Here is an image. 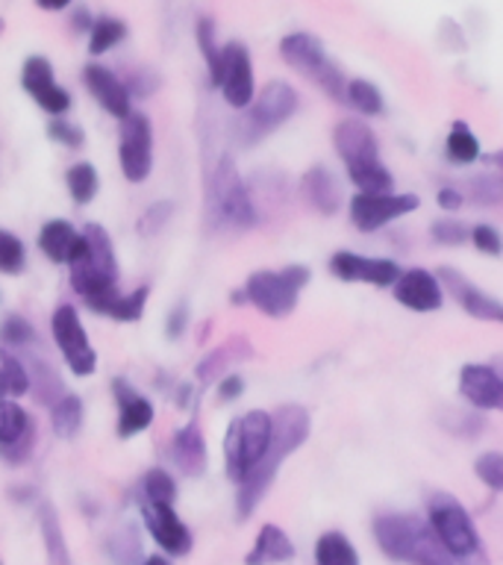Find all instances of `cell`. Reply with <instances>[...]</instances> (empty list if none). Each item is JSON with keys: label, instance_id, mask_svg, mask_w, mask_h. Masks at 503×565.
Here are the masks:
<instances>
[{"label": "cell", "instance_id": "6da1fadb", "mask_svg": "<svg viewBox=\"0 0 503 565\" xmlns=\"http://www.w3.org/2000/svg\"><path fill=\"white\" fill-rule=\"evenodd\" d=\"M274 418V436L271 448L265 454V459L250 471V475L238 483L236 492V515L242 521L250 519L256 512V507L265 501V494L274 486L277 475H280L282 462L298 454L303 445H307L309 433H312V415H309L307 406L300 404H280L271 413Z\"/></svg>", "mask_w": 503, "mask_h": 565}, {"label": "cell", "instance_id": "7a4b0ae2", "mask_svg": "<svg viewBox=\"0 0 503 565\" xmlns=\"http://www.w3.org/2000/svg\"><path fill=\"white\" fill-rule=\"evenodd\" d=\"M71 289L77 291L79 300L97 316H109L118 289V256H115L113 236L104 224H86L83 227V247L77 259L68 265Z\"/></svg>", "mask_w": 503, "mask_h": 565}, {"label": "cell", "instance_id": "3957f363", "mask_svg": "<svg viewBox=\"0 0 503 565\" xmlns=\"http://www.w3.org/2000/svg\"><path fill=\"white\" fill-rule=\"evenodd\" d=\"M374 542L388 559L404 565H457L445 551L430 521L409 512H383L374 519Z\"/></svg>", "mask_w": 503, "mask_h": 565}, {"label": "cell", "instance_id": "277c9868", "mask_svg": "<svg viewBox=\"0 0 503 565\" xmlns=\"http://www.w3.org/2000/svg\"><path fill=\"white\" fill-rule=\"evenodd\" d=\"M206 218L212 227L227 233H247L259 224V206L247 189L245 177L238 174L236 159L227 153L212 166L206 183Z\"/></svg>", "mask_w": 503, "mask_h": 565}, {"label": "cell", "instance_id": "5b68a950", "mask_svg": "<svg viewBox=\"0 0 503 565\" xmlns=\"http://www.w3.org/2000/svg\"><path fill=\"white\" fill-rule=\"evenodd\" d=\"M309 280H312V271L300 263L282 265L277 271L263 268L250 274L242 282V289L229 295V300L236 307H254L268 318H289L298 309L300 291L307 289Z\"/></svg>", "mask_w": 503, "mask_h": 565}, {"label": "cell", "instance_id": "8992f818", "mask_svg": "<svg viewBox=\"0 0 503 565\" xmlns=\"http://www.w3.org/2000/svg\"><path fill=\"white\" fill-rule=\"evenodd\" d=\"M427 521H430L432 533L439 536L453 563L457 565H492L480 533L474 527L471 512L448 492H432L427 498Z\"/></svg>", "mask_w": 503, "mask_h": 565}, {"label": "cell", "instance_id": "52a82bcc", "mask_svg": "<svg viewBox=\"0 0 503 565\" xmlns=\"http://www.w3.org/2000/svg\"><path fill=\"white\" fill-rule=\"evenodd\" d=\"M274 418L265 409H247L224 433V468L233 483H242L271 448Z\"/></svg>", "mask_w": 503, "mask_h": 565}, {"label": "cell", "instance_id": "ba28073f", "mask_svg": "<svg viewBox=\"0 0 503 565\" xmlns=\"http://www.w3.org/2000/svg\"><path fill=\"white\" fill-rule=\"evenodd\" d=\"M280 56L282 62L312 79L321 92L335 104H344V92H347V77L342 68L330 60L324 42L312 33H289L280 39Z\"/></svg>", "mask_w": 503, "mask_h": 565}, {"label": "cell", "instance_id": "9c48e42d", "mask_svg": "<svg viewBox=\"0 0 503 565\" xmlns=\"http://www.w3.org/2000/svg\"><path fill=\"white\" fill-rule=\"evenodd\" d=\"M300 109L298 88H291L282 79H271L268 86L256 92L254 104L247 106L236 132L242 145H259L265 136L280 130L282 124H289Z\"/></svg>", "mask_w": 503, "mask_h": 565}, {"label": "cell", "instance_id": "30bf717a", "mask_svg": "<svg viewBox=\"0 0 503 565\" xmlns=\"http://www.w3.org/2000/svg\"><path fill=\"white\" fill-rule=\"evenodd\" d=\"M51 335L53 344L60 348L62 360L68 362V369L74 377H92L97 371V351L88 342L86 327L79 318L77 307L71 303H60L51 316Z\"/></svg>", "mask_w": 503, "mask_h": 565}, {"label": "cell", "instance_id": "8fae6325", "mask_svg": "<svg viewBox=\"0 0 503 565\" xmlns=\"http://www.w3.org/2000/svg\"><path fill=\"white\" fill-rule=\"evenodd\" d=\"M212 86L218 88L224 104L229 109H242L254 104L256 97V77H254V60L242 42L221 44V65L218 74L210 79Z\"/></svg>", "mask_w": 503, "mask_h": 565}, {"label": "cell", "instance_id": "7c38bea8", "mask_svg": "<svg viewBox=\"0 0 503 565\" xmlns=\"http://www.w3.org/2000/svg\"><path fill=\"white\" fill-rule=\"evenodd\" d=\"M118 166L127 183H145L153 171V124L145 113L132 109L121 121V141H118Z\"/></svg>", "mask_w": 503, "mask_h": 565}, {"label": "cell", "instance_id": "4fadbf2b", "mask_svg": "<svg viewBox=\"0 0 503 565\" xmlns=\"http://www.w3.org/2000/svg\"><path fill=\"white\" fill-rule=\"evenodd\" d=\"M421 206V198L415 192H388V194H353L351 198V224L360 233H377V230L395 224V221L413 215Z\"/></svg>", "mask_w": 503, "mask_h": 565}, {"label": "cell", "instance_id": "5bb4252c", "mask_svg": "<svg viewBox=\"0 0 503 565\" xmlns=\"http://www.w3.org/2000/svg\"><path fill=\"white\" fill-rule=\"evenodd\" d=\"M35 450V422L18 401L0 397V459L7 466H24Z\"/></svg>", "mask_w": 503, "mask_h": 565}, {"label": "cell", "instance_id": "9a60e30c", "mask_svg": "<svg viewBox=\"0 0 503 565\" xmlns=\"http://www.w3.org/2000/svg\"><path fill=\"white\" fill-rule=\"evenodd\" d=\"M330 274L342 282H368L374 289H392L400 277V265L388 256H362L353 250H335L327 263Z\"/></svg>", "mask_w": 503, "mask_h": 565}, {"label": "cell", "instance_id": "2e32d148", "mask_svg": "<svg viewBox=\"0 0 503 565\" xmlns=\"http://www.w3.org/2000/svg\"><path fill=\"white\" fill-rule=\"evenodd\" d=\"M459 395L477 413H503V377L494 362H465L459 369Z\"/></svg>", "mask_w": 503, "mask_h": 565}, {"label": "cell", "instance_id": "e0dca14e", "mask_svg": "<svg viewBox=\"0 0 503 565\" xmlns=\"http://www.w3.org/2000/svg\"><path fill=\"white\" fill-rule=\"evenodd\" d=\"M139 512L141 521H145V527H148V533L153 536V542H157L168 556H185L192 551V530L185 527V521L176 515L174 503L139 501Z\"/></svg>", "mask_w": 503, "mask_h": 565}, {"label": "cell", "instance_id": "ac0fdd59", "mask_svg": "<svg viewBox=\"0 0 503 565\" xmlns=\"http://www.w3.org/2000/svg\"><path fill=\"white\" fill-rule=\"evenodd\" d=\"M21 86L24 92L35 100V106H42L44 113L60 118L71 109V95L68 88H62L56 83V74H53L51 60L44 56H26L24 65H21Z\"/></svg>", "mask_w": 503, "mask_h": 565}, {"label": "cell", "instance_id": "d6986e66", "mask_svg": "<svg viewBox=\"0 0 503 565\" xmlns=\"http://www.w3.org/2000/svg\"><path fill=\"white\" fill-rule=\"evenodd\" d=\"M439 280L445 286L450 298L457 300V307L465 312V316L477 318V321H489V324H503V300H497L494 295L483 291L474 280H468L465 274L457 271V268H439Z\"/></svg>", "mask_w": 503, "mask_h": 565}, {"label": "cell", "instance_id": "ffe728a7", "mask_svg": "<svg viewBox=\"0 0 503 565\" xmlns=\"http://www.w3.org/2000/svg\"><path fill=\"white\" fill-rule=\"evenodd\" d=\"M392 295L404 309L427 316V312H439L445 307V286H441L439 274L427 271V268H409L400 271L397 282L392 286Z\"/></svg>", "mask_w": 503, "mask_h": 565}, {"label": "cell", "instance_id": "44dd1931", "mask_svg": "<svg viewBox=\"0 0 503 565\" xmlns=\"http://www.w3.org/2000/svg\"><path fill=\"white\" fill-rule=\"evenodd\" d=\"M333 148L344 168L365 166V162H377L379 159V141L377 132L371 130L365 118H344L333 127Z\"/></svg>", "mask_w": 503, "mask_h": 565}, {"label": "cell", "instance_id": "7402d4cb", "mask_svg": "<svg viewBox=\"0 0 503 565\" xmlns=\"http://www.w3.org/2000/svg\"><path fill=\"white\" fill-rule=\"evenodd\" d=\"M83 83H86L88 95L95 97L104 113L124 121L132 113V95L130 88L124 86V79L113 68H106L100 62H88L83 68Z\"/></svg>", "mask_w": 503, "mask_h": 565}, {"label": "cell", "instance_id": "603a6c76", "mask_svg": "<svg viewBox=\"0 0 503 565\" xmlns=\"http://www.w3.org/2000/svg\"><path fill=\"white\" fill-rule=\"evenodd\" d=\"M113 395L115 404H118V424H115L118 439H132V436L148 430L153 418H157V409H153L148 397L141 395L127 377L113 380Z\"/></svg>", "mask_w": 503, "mask_h": 565}, {"label": "cell", "instance_id": "cb8c5ba5", "mask_svg": "<svg viewBox=\"0 0 503 565\" xmlns=\"http://www.w3.org/2000/svg\"><path fill=\"white\" fill-rule=\"evenodd\" d=\"M300 194L309 210H315L318 215H327V218L342 210V183L327 166H312L300 177Z\"/></svg>", "mask_w": 503, "mask_h": 565}, {"label": "cell", "instance_id": "d4e9b609", "mask_svg": "<svg viewBox=\"0 0 503 565\" xmlns=\"http://www.w3.org/2000/svg\"><path fill=\"white\" fill-rule=\"evenodd\" d=\"M35 242H39V250L53 265H71L77 259L79 247H83V230H77L65 218H51L39 227Z\"/></svg>", "mask_w": 503, "mask_h": 565}, {"label": "cell", "instance_id": "484cf974", "mask_svg": "<svg viewBox=\"0 0 503 565\" xmlns=\"http://www.w3.org/2000/svg\"><path fill=\"white\" fill-rule=\"evenodd\" d=\"M171 462L176 471H183L185 477H201L210 462V450H206V439L197 422L183 424L171 439Z\"/></svg>", "mask_w": 503, "mask_h": 565}, {"label": "cell", "instance_id": "4316f807", "mask_svg": "<svg viewBox=\"0 0 503 565\" xmlns=\"http://www.w3.org/2000/svg\"><path fill=\"white\" fill-rule=\"evenodd\" d=\"M298 547L289 539V533L277 524H263L254 539V547L247 551L245 565H280L291 563Z\"/></svg>", "mask_w": 503, "mask_h": 565}, {"label": "cell", "instance_id": "83f0119b", "mask_svg": "<svg viewBox=\"0 0 503 565\" xmlns=\"http://www.w3.org/2000/svg\"><path fill=\"white\" fill-rule=\"evenodd\" d=\"M250 356H254V348H250V342H247V339H242V335H236V339H229V342H224L221 348H215V351L206 353V356L197 362L194 377H197V383H201V386H210V383H218L224 374H229V365H236V362H242V360H250Z\"/></svg>", "mask_w": 503, "mask_h": 565}, {"label": "cell", "instance_id": "f1b7e54d", "mask_svg": "<svg viewBox=\"0 0 503 565\" xmlns=\"http://www.w3.org/2000/svg\"><path fill=\"white\" fill-rule=\"evenodd\" d=\"M18 353L24 356L26 371H30V395H33L42 406L56 404L68 388H65V383H62L60 371L53 369V362L39 356L35 351H18Z\"/></svg>", "mask_w": 503, "mask_h": 565}, {"label": "cell", "instance_id": "f546056e", "mask_svg": "<svg viewBox=\"0 0 503 565\" xmlns=\"http://www.w3.org/2000/svg\"><path fill=\"white\" fill-rule=\"evenodd\" d=\"M83 418H86V406H83V397L74 395V392H65V395L51 406V430L56 439H77L79 430H83Z\"/></svg>", "mask_w": 503, "mask_h": 565}, {"label": "cell", "instance_id": "4dcf8cb0", "mask_svg": "<svg viewBox=\"0 0 503 565\" xmlns=\"http://www.w3.org/2000/svg\"><path fill=\"white\" fill-rule=\"evenodd\" d=\"M24 395H30V371H26L24 356L0 348V397L21 401Z\"/></svg>", "mask_w": 503, "mask_h": 565}, {"label": "cell", "instance_id": "1f68e13d", "mask_svg": "<svg viewBox=\"0 0 503 565\" xmlns=\"http://www.w3.org/2000/svg\"><path fill=\"white\" fill-rule=\"evenodd\" d=\"M39 527H42V542L44 551H47V565H71L68 542H65L60 515L53 510V503L44 501L42 507H39Z\"/></svg>", "mask_w": 503, "mask_h": 565}, {"label": "cell", "instance_id": "d6a6232c", "mask_svg": "<svg viewBox=\"0 0 503 565\" xmlns=\"http://www.w3.org/2000/svg\"><path fill=\"white\" fill-rule=\"evenodd\" d=\"M445 157H448L450 166H474L477 159L483 157L480 139L465 121L450 124L448 139H445Z\"/></svg>", "mask_w": 503, "mask_h": 565}, {"label": "cell", "instance_id": "836d02e7", "mask_svg": "<svg viewBox=\"0 0 503 565\" xmlns=\"http://www.w3.org/2000/svg\"><path fill=\"white\" fill-rule=\"evenodd\" d=\"M315 565H360V551L342 530H327L315 542Z\"/></svg>", "mask_w": 503, "mask_h": 565}, {"label": "cell", "instance_id": "e575fe53", "mask_svg": "<svg viewBox=\"0 0 503 565\" xmlns=\"http://www.w3.org/2000/svg\"><path fill=\"white\" fill-rule=\"evenodd\" d=\"M344 171H347V180H351L353 189L360 194L395 192V174L388 171V166H383V159H377V162H365V166L344 168Z\"/></svg>", "mask_w": 503, "mask_h": 565}, {"label": "cell", "instance_id": "d590c367", "mask_svg": "<svg viewBox=\"0 0 503 565\" xmlns=\"http://www.w3.org/2000/svg\"><path fill=\"white\" fill-rule=\"evenodd\" d=\"M344 106H351L360 118H377L386 113V100L371 79L353 77L347 79V92H344Z\"/></svg>", "mask_w": 503, "mask_h": 565}, {"label": "cell", "instance_id": "8d00e7d4", "mask_svg": "<svg viewBox=\"0 0 503 565\" xmlns=\"http://www.w3.org/2000/svg\"><path fill=\"white\" fill-rule=\"evenodd\" d=\"M462 194L465 201L477 203V206H501L503 203V174L501 171H480V174H471L462 185Z\"/></svg>", "mask_w": 503, "mask_h": 565}, {"label": "cell", "instance_id": "74e56055", "mask_svg": "<svg viewBox=\"0 0 503 565\" xmlns=\"http://www.w3.org/2000/svg\"><path fill=\"white\" fill-rule=\"evenodd\" d=\"M65 185H68L71 201L77 206H88L100 194V174L92 162H74L65 174Z\"/></svg>", "mask_w": 503, "mask_h": 565}, {"label": "cell", "instance_id": "f35d334b", "mask_svg": "<svg viewBox=\"0 0 503 565\" xmlns=\"http://www.w3.org/2000/svg\"><path fill=\"white\" fill-rule=\"evenodd\" d=\"M106 554L115 565H139L141 563V536L136 524H124L106 539Z\"/></svg>", "mask_w": 503, "mask_h": 565}, {"label": "cell", "instance_id": "ab89813d", "mask_svg": "<svg viewBox=\"0 0 503 565\" xmlns=\"http://www.w3.org/2000/svg\"><path fill=\"white\" fill-rule=\"evenodd\" d=\"M124 39H127V24H124L121 18H95V26H92V33H88V53H92V56H104V53L113 51L115 44H121Z\"/></svg>", "mask_w": 503, "mask_h": 565}, {"label": "cell", "instance_id": "60d3db41", "mask_svg": "<svg viewBox=\"0 0 503 565\" xmlns=\"http://www.w3.org/2000/svg\"><path fill=\"white\" fill-rule=\"evenodd\" d=\"M35 344V327L24 316H7L0 321V348L9 351H30Z\"/></svg>", "mask_w": 503, "mask_h": 565}, {"label": "cell", "instance_id": "b9f144b4", "mask_svg": "<svg viewBox=\"0 0 503 565\" xmlns=\"http://www.w3.org/2000/svg\"><path fill=\"white\" fill-rule=\"evenodd\" d=\"M148 503H174L176 501V480L168 475L165 468H150L141 477V498Z\"/></svg>", "mask_w": 503, "mask_h": 565}, {"label": "cell", "instance_id": "7bdbcfd3", "mask_svg": "<svg viewBox=\"0 0 503 565\" xmlns=\"http://www.w3.org/2000/svg\"><path fill=\"white\" fill-rule=\"evenodd\" d=\"M148 298H150V286H139V289H132V291H121V295L115 298L113 309H109V316L106 318H115V321H124V324L141 321L145 309H148Z\"/></svg>", "mask_w": 503, "mask_h": 565}, {"label": "cell", "instance_id": "ee69618b", "mask_svg": "<svg viewBox=\"0 0 503 565\" xmlns=\"http://www.w3.org/2000/svg\"><path fill=\"white\" fill-rule=\"evenodd\" d=\"M26 268V247L12 230L0 227V274L15 277Z\"/></svg>", "mask_w": 503, "mask_h": 565}, {"label": "cell", "instance_id": "f6af8a7d", "mask_svg": "<svg viewBox=\"0 0 503 565\" xmlns=\"http://www.w3.org/2000/svg\"><path fill=\"white\" fill-rule=\"evenodd\" d=\"M194 39H197V47H201V56L210 68V79L218 74L221 65V44L218 35H215V24L210 18H197V26H194Z\"/></svg>", "mask_w": 503, "mask_h": 565}, {"label": "cell", "instance_id": "bcb514c9", "mask_svg": "<svg viewBox=\"0 0 503 565\" xmlns=\"http://www.w3.org/2000/svg\"><path fill=\"white\" fill-rule=\"evenodd\" d=\"M474 475L485 489L503 492V450H483L474 459Z\"/></svg>", "mask_w": 503, "mask_h": 565}, {"label": "cell", "instance_id": "7dc6e473", "mask_svg": "<svg viewBox=\"0 0 503 565\" xmlns=\"http://www.w3.org/2000/svg\"><path fill=\"white\" fill-rule=\"evenodd\" d=\"M174 201H157V203H150L148 210L141 212L139 221H136V230H139L141 236L145 238H153L159 236L162 230H165V224L171 218H174Z\"/></svg>", "mask_w": 503, "mask_h": 565}, {"label": "cell", "instance_id": "c3c4849f", "mask_svg": "<svg viewBox=\"0 0 503 565\" xmlns=\"http://www.w3.org/2000/svg\"><path fill=\"white\" fill-rule=\"evenodd\" d=\"M430 238L441 247H459L471 238V227H465L459 218H436L430 224Z\"/></svg>", "mask_w": 503, "mask_h": 565}, {"label": "cell", "instance_id": "681fc988", "mask_svg": "<svg viewBox=\"0 0 503 565\" xmlns=\"http://www.w3.org/2000/svg\"><path fill=\"white\" fill-rule=\"evenodd\" d=\"M47 136H51L56 145H62V148L68 150H79L83 145H86V132H83V127H77L74 121H68V118H51V124H47Z\"/></svg>", "mask_w": 503, "mask_h": 565}, {"label": "cell", "instance_id": "f907efd6", "mask_svg": "<svg viewBox=\"0 0 503 565\" xmlns=\"http://www.w3.org/2000/svg\"><path fill=\"white\" fill-rule=\"evenodd\" d=\"M441 424L448 427L450 433H457L459 439H477L480 433L485 430V422L483 415L477 413V409H468V413H453V415H445Z\"/></svg>", "mask_w": 503, "mask_h": 565}, {"label": "cell", "instance_id": "816d5d0a", "mask_svg": "<svg viewBox=\"0 0 503 565\" xmlns=\"http://www.w3.org/2000/svg\"><path fill=\"white\" fill-rule=\"evenodd\" d=\"M471 245L485 256H501L503 254V233L494 224H474L471 227Z\"/></svg>", "mask_w": 503, "mask_h": 565}, {"label": "cell", "instance_id": "f5cc1de1", "mask_svg": "<svg viewBox=\"0 0 503 565\" xmlns=\"http://www.w3.org/2000/svg\"><path fill=\"white\" fill-rule=\"evenodd\" d=\"M189 318H192V312H189V303H176V307H171V312H168L165 318V335L171 339V342H176V339H183L185 330H189Z\"/></svg>", "mask_w": 503, "mask_h": 565}, {"label": "cell", "instance_id": "db71d44e", "mask_svg": "<svg viewBox=\"0 0 503 565\" xmlns=\"http://www.w3.org/2000/svg\"><path fill=\"white\" fill-rule=\"evenodd\" d=\"M245 377H238V374H224V377L218 380V386H215V395H218L221 404H233V401H238V397L245 395Z\"/></svg>", "mask_w": 503, "mask_h": 565}, {"label": "cell", "instance_id": "11a10c76", "mask_svg": "<svg viewBox=\"0 0 503 565\" xmlns=\"http://www.w3.org/2000/svg\"><path fill=\"white\" fill-rule=\"evenodd\" d=\"M436 203H439L441 212H459L462 203H465V194L457 185H441L439 192H436Z\"/></svg>", "mask_w": 503, "mask_h": 565}, {"label": "cell", "instance_id": "9f6ffc18", "mask_svg": "<svg viewBox=\"0 0 503 565\" xmlns=\"http://www.w3.org/2000/svg\"><path fill=\"white\" fill-rule=\"evenodd\" d=\"M71 24L77 33H92V26H95V15L88 12V9H77L74 15H71Z\"/></svg>", "mask_w": 503, "mask_h": 565}, {"label": "cell", "instance_id": "6f0895ef", "mask_svg": "<svg viewBox=\"0 0 503 565\" xmlns=\"http://www.w3.org/2000/svg\"><path fill=\"white\" fill-rule=\"evenodd\" d=\"M74 0H35V7L44 9V12H62V9H68Z\"/></svg>", "mask_w": 503, "mask_h": 565}, {"label": "cell", "instance_id": "680465c9", "mask_svg": "<svg viewBox=\"0 0 503 565\" xmlns=\"http://www.w3.org/2000/svg\"><path fill=\"white\" fill-rule=\"evenodd\" d=\"M485 162H489L494 171H501L503 174V150H494V153H489V157H485Z\"/></svg>", "mask_w": 503, "mask_h": 565}, {"label": "cell", "instance_id": "91938a15", "mask_svg": "<svg viewBox=\"0 0 503 565\" xmlns=\"http://www.w3.org/2000/svg\"><path fill=\"white\" fill-rule=\"evenodd\" d=\"M141 565H171V559H168V556H162V554H153V556H148V559H145Z\"/></svg>", "mask_w": 503, "mask_h": 565}, {"label": "cell", "instance_id": "94428289", "mask_svg": "<svg viewBox=\"0 0 503 565\" xmlns=\"http://www.w3.org/2000/svg\"><path fill=\"white\" fill-rule=\"evenodd\" d=\"M494 369L501 371V377H503V356H497V360H494Z\"/></svg>", "mask_w": 503, "mask_h": 565}, {"label": "cell", "instance_id": "6125c7cd", "mask_svg": "<svg viewBox=\"0 0 503 565\" xmlns=\"http://www.w3.org/2000/svg\"><path fill=\"white\" fill-rule=\"evenodd\" d=\"M0 35H3V18H0Z\"/></svg>", "mask_w": 503, "mask_h": 565}]
</instances>
